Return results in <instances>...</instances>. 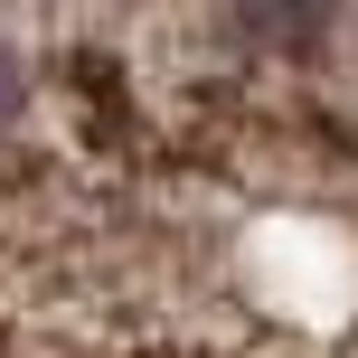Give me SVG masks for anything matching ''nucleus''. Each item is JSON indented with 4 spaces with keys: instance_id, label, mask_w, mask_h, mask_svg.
<instances>
[{
    "instance_id": "obj_1",
    "label": "nucleus",
    "mask_w": 358,
    "mask_h": 358,
    "mask_svg": "<svg viewBox=\"0 0 358 358\" xmlns=\"http://www.w3.org/2000/svg\"><path fill=\"white\" fill-rule=\"evenodd\" d=\"M19 94H29V76H19V57L0 48V123H10V113H19Z\"/></svg>"
}]
</instances>
